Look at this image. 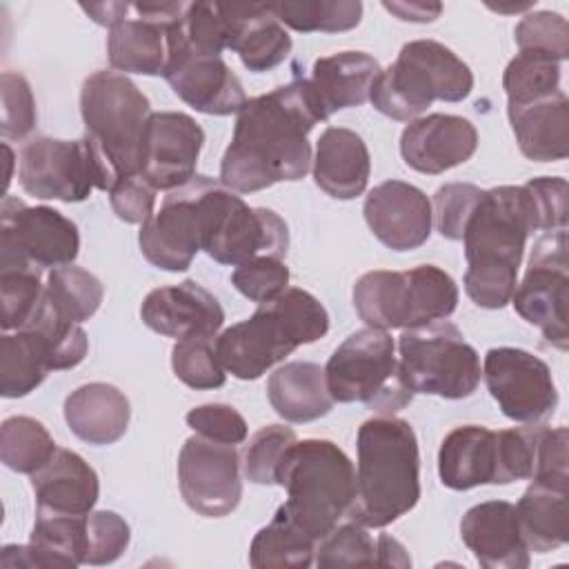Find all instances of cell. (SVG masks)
Listing matches in <instances>:
<instances>
[{"label": "cell", "mask_w": 569, "mask_h": 569, "mask_svg": "<svg viewBox=\"0 0 569 569\" xmlns=\"http://www.w3.org/2000/svg\"><path fill=\"white\" fill-rule=\"evenodd\" d=\"M322 120L327 113L309 78L249 98L238 111L222 156L220 184L236 193H253L305 178L313 160L307 136Z\"/></svg>", "instance_id": "6da1fadb"}, {"label": "cell", "mask_w": 569, "mask_h": 569, "mask_svg": "<svg viewBox=\"0 0 569 569\" xmlns=\"http://www.w3.org/2000/svg\"><path fill=\"white\" fill-rule=\"evenodd\" d=\"M536 231L525 187L482 189L462 231L465 291L482 309H502L518 284L527 238Z\"/></svg>", "instance_id": "7a4b0ae2"}, {"label": "cell", "mask_w": 569, "mask_h": 569, "mask_svg": "<svg viewBox=\"0 0 569 569\" xmlns=\"http://www.w3.org/2000/svg\"><path fill=\"white\" fill-rule=\"evenodd\" d=\"M356 498L349 518L382 529L409 513L420 500V453L413 427L396 416H376L360 425Z\"/></svg>", "instance_id": "3957f363"}, {"label": "cell", "mask_w": 569, "mask_h": 569, "mask_svg": "<svg viewBox=\"0 0 569 569\" xmlns=\"http://www.w3.org/2000/svg\"><path fill=\"white\" fill-rule=\"evenodd\" d=\"M329 331L322 302L300 287H287L262 302L247 320L213 338L218 362L238 380H256L300 345L320 340Z\"/></svg>", "instance_id": "277c9868"}, {"label": "cell", "mask_w": 569, "mask_h": 569, "mask_svg": "<svg viewBox=\"0 0 569 569\" xmlns=\"http://www.w3.org/2000/svg\"><path fill=\"white\" fill-rule=\"evenodd\" d=\"M276 485L284 487L280 509L316 542L347 513L356 498V469L331 440H296L282 456Z\"/></svg>", "instance_id": "5b68a950"}, {"label": "cell", "mask_w": 569, "mask_h": 569, "mask_svg": "<svg viewBox=\"0 0 569 569\" xmlns=\"http://www.w3.org/2000/svg\"><path fill=\"white\" fill-rule=\"evenodd\" d=\"M473 89V73L449 47L438 40L402 44L396 62L376 78L369 102L391 120L411 122L433 100L460 102Z\"/></svg>", "instance_id": "8992f818"}, {"label": "cell", "mask_w": 569, "mask_h": 569, "mask_svg": "<svg viewBox=\"0 0 569 569\" xmlns=\"http://www.w3.org/2000/svg\"><path fill=\"white\" fill-rule=\"evenodd\" d=\"M191 189L200 211L202 251L220 264L238 267L256 256L284 258L287 222L267 207H249L236 191L207 176H193Z\"/></svg>", "instance_id": "52a82bcc"}, {"label": "cell", "mask_w": 569, "mask_h": 569, "mask_svg": "<svg viewBox=\"0 0 569 569\" xmlns=\"http://www.w3.org/2000/svg\"><path fill=\"white\" fill-rule=\"evenodd\" d=\"M353 307L367 327L413 329L449 318L458 307L456 280L436 264L407 271L376 269L353 284Z\"/></svg>", "instance_id": "ba28073f"}, {"label": "cell", "mask_w": 569, "mask_h": 569, "mask_svg": "<svg viewBox=\"0 0 569 569\" xmlns=\"http://www.w3.org/2000/svg\"><path fill=\"white\" fill-rule=\"evenodd\" d=\"M80 113L84 136L120 178L140 173V151L149 98L133 80L118 71H93L80 89Z\"/></svg>", "instance_id": "9c48e42d"}, {"label": "cell", "mask_w": 569, "mask_h": 569, "mask_svg": "<svg viewBox=\"0 0 569 569\" xmlns=\"http://www.w3.org/2000/svg\"><path fill=\"white\" fill-rule=\"evenodd\" d=\"M325 378L333 402H362L380 416H393L413 398L400 382L393 338L376 327L347 336L331 353Z\"/></svg>", "instance_id": "30bf717a"}, {"label": "cell", "mask_w": 569, "mask_h": 569, "mask_svg": "<svg viewBox=\"0 0 569 569\" xmlns=\"http://www.w3.org/2000/svg\"><path fill=\"white\" fill-rule=\"evenodd\" d=\"M398 353V376L411 393L460 400L480 385V356L453 322L436 320L405 329Z\"/></svg>", "instance_id": "8fae6325"}, {"label": "cell", "mask_w": 569, "mask_h": 569, "mask_svg": "<svg viewBox=\"0 0 569 569\" xmlns=\"http://www.w3.org/2000/svg\"><path fill=\"white\" fill-rule=\"evenodd\" d=\"M18 182L24 193L40 200L82 202L93 189L111 191L118 176L87 136L80 140L36 136L20 149Z\"/></svg>", "instance_id": "7c38bea8"}, {"label": "cell", "mask_w": 569, "mask_h": 569, "mask_svg": "<svg viewBox=\"0 0 569 569\" xmlns=\"http://www.w3.org/2000/svg\"><path fill=\"white\" fill-rule=\"evenodd\" d=\"M516 313L538 327L542 338L560 351L569 347V258L567 229L547 231L536 240L525 278L516 284Z\"/></svg>", "instance_id": "4fadbf2b"}, {"label": "cell", "mask_w": 569, "mask_h": 569, "mask_svg": "<svg viewBox=\"0 0 569 569\" xmlns=\"http://www.w3.org/2000/svg\"><path fill=\"white\" fill-rule=\"evenodd\" d=\"M80 233L73 220L53 207H27L16 196L0 204V269L2 267H62L73 264Z\"/></svg>", "instance_id": "5bb4252c"}, {"label": "cell", "mask_w": 569, "mask_h": 569, "mask_svg": "<svg viewBox=\"0 0 569 569\" xmlns=\"http://www.w3.org/2000/svg\"><path fill=\"white\" fill-rule=\"evenodd\" d=\"M482 376L491 398L513 422H540L558 407L551 369L531 351L493 347L485 353Z\"/></svg>", "instance_id": "9a60e30c"}, {"label": "cell", "mask_w": 569, "mask_h": 569, "mask_svg": "<svg viewBox=\"0 0 569 569\" xmlns=\"http://www.w3.org/2000/svg\"><path fill=\"white\" fill-rule=\"evenodd\" d=\"M178 487L191 511L204 518L229 516L242 498L236 445L213 442L198 433L187 438L178 456Z\"/></svg>", "instance_id": "2e32d148"}, {"label": "cell", "mask_w": 569, "mask_h": 569, "mask_svg": "<svg viewBox=\"0 0 569 569\" xmlns=\"http://www.w3.org/2000/svg\"><path fill=\"white\" fill-rule=\"evenodd\" d=\"M202 127L182 111H151L140 151V178L156 191H173L196 176Z\"/></svg>", "instance_id": "e0dca14e"}, {"label": "cell", "mask_w": 569, "mask_h": 569, "mask_svg": "<svg viewBox=\"0 0 569 569\" xmlns=\"http://www.w3.org/2000/svg\"><path fill=\"white\" fill-rule=\"evenodd\" d=\"M187 2H136L127 18L107 36V58L118 73L164 76L171 56V22Z\"/></svg>", "instance_id": "ac0fdd59"}, {"label": "cell", "mask_w": 569, "mask_h": 569, "mask_svg": "<svg viewBox=\"0 0 569 569\" xmlns=\"http://www.w3.org/2000/svg\"><path fill=\"white\" fill-rule=\"evenodd\" d=\"M138 244L158 269L187 271L191 267L202 249V224L191 182L164 196L160 211L140 224Z\"/></svg>", "instance_id": "d6986e66"}, {"label": "cell", "mask_w": 569, "mask_h": 569, "mask_svg": "<svg viewBox=\"0 0 569 569\" xmlns=\"http://www.w3.org/2000/svg\"><path fill=\"white\" fill-rule=\"evenodd\" d=\"M371 233L393 251L422 247L433 227L427 193L402 180H385L373 187L362 207Z\"/></svg>", "instance_id": "ffe728a7"}, {"label": "cell", "mask_w": 569, "mask_h": 569, "mask_svg": "<svg viewBox=\"0 0 569 569\" xmlns=\"http://www.w3.org/2000/svg\"><path fill=\"white\" fill-rule=\"evenodd\" d=\"M142 322L167 338H216L224 322L218 298L196 280L149 291L140 305Z\"/></svg>", "instance_id": "44dd1931"}, {"label": "cell", "mask_w": 569, "mask_h": 569, "mask_svg": "<svg viewBox=\"0 0 569 569\" xmlns=\"http://www.w3.org/2000/svg\"><path fill=\"white\" fill-rule=\"evenodd\" d=\"M478 149L476 127L453 113H429L411 120L400 136V156L418 173L438 176L467 162Z\"/></svg>", "instance_id": "7402d4cb"}, {"label": "cell", "mask_w": 569, "mask_h": 569, "mask_svg": "<svg viewBox=\"0 0 569 569\" xmlns=\"http://www.w3.org/2000/svg\"><path fill=\"white\" fill-rule=\"evenodd\" d=\"M162 78L182 102L207 116H231L247 102L240 78L220 56L178 53Z\"/></svg>", "instance_id": "603a6c76"}, {"label": "cell", "mask_w": 569, "mask_h": 569, "mask_svg": "<svg viewBox=\"0 0 569 569\" xmlns=\"http://www.w3.org/2000/svg\"><path fill=\"white\" fill-rule=\"evenodd\" d=\"M460 536L485 569H527L529 547L522 538L516 505L507 500L478 502L460 520Z\"/></svg>", "instance_id": "cb8c5ba5"}, {"label": "cell", "mask_w": 569, "mask_h": 569, "mask_svg": "<svg viewBox=\"0 0 569 569\" xmlns=\"http://www.w3.org/2000/svg\"><path fill=\"white\" fill-rule=\"evenodd\" d=\"M216 4L227 27V49L236 51L249 71H269L291 53V36L273 16L269 2Z\"/></svg>", "instance_id": "d4e9b609"}, {"label": "cell", "mask_w": 569, "mask_h": 569, "mask_svg": "<svg viewBox=\"0 0 569 569\" xmlns=\"http://www.w3.org/2000/svg\"><path fill=\"white\" fill-rule=\"evenodd\" d=\"M36 511L87 516L93 511L100 482L96 469L71 449H56L47 465L31 473Z\"/></svg>", "instance_id": "484cf974"}, {"label": "cell", "mask_w": 569, "mask_h": 569, "mask_svg": "<svg viewBox=\"0 0 569 569\" xmlns=\"http://www.w3.org/2000/svg\"><path fill=\"white\" fill-rule=\"evenodd\" d=\"M311 162L316 184L336 200H353L367 189L371 156L365 140L347 127L325 129Z\"/></svg>", "instance_id": "4316f807"}, {"label": "cell", "mask_w": 569, "mask_h": 569, "mask_svg": "<svg viewBox=\"0 0 569 569\" xmlns=\"http://www.w3.org/2000/svg\"><path fill=\"white\" fill-rule=\"evenodd\" d=\"M496 431L480 425H462L442 438L438 476L447 489L467 491L480 485H496Z\"/></svg>", "instance_id": "83f0119b"}, {"label": "cell", "mask_w": 569, "mask_h": 569, "mask_svg": "<svg viewBox=\"0 0 569 569\" xmlns=\"http://www.w3.org/2000/svg\"><path fill=\"white\" fill-rule=\"evenodd\" d=\"M516 142L533 162H556L569 156V98L558 91L522 107H507Z\"/></svg>", "instance_id": "f1b7e54d"}, {"label": "cell", "mask_w": 569, "mask_h": 569, "mask_svg": "<svg viewBox=\"0 0 569 569\" xmlns=\"http://www.w3.org/2000/svg\"><path fill=\"white\" fill-rule=\"evenodd\" d=\"M129 398L109 382H89L71 391L64 400L69 429L89 445H113L129 427Z\"/></svg>", "instance_id": "f546056e"}, {"label": "cell", "mask_w": 569, "mask_h": 569, "mask_svg": "<svg viewBox=\"0 0 569 569\" xmlns=\"http://www.w3.org/2000/svg\"><path fill=\"white\" fill-rule=\"evenodd\" d=\"M380 71L378 60L365 51H338L318 58L309 80L329 118L340 109L365 104Z\"/></svg>", "instance_id": "4dcf8cb0"}, {"label": "cell", "mask_w": 569, "mask_h": 569, "mask_svg": "<svg viewBox=\"0 0 569 569\" xmlns=\"http://www.w3.org/2000/svg\"><path fill=\"white\" fill-rule=\"evenodd\" d=\"M267 398L280 418L298 425L318 420L333 407L325 369L307 360H293L278 367L267 380Z\"/></svg>", "instance_id": "1f68e13d"}, {"label": "cell", "mask_w": 569, "mask_h": 569, "mask_svg": "<svg viewBox=\"0 0 569 569\" xmlns=\"http://www.w3.org/2000/svg\"><path fill=\"white\" fill-rule=\"evenodd\" d=\"M516 513L529 551H556L569 540L567 491L531 482L520 496Z\"/></svg>", "instance_id": "d6a6232c"}, {"label": "cell", "mask_w": 569, "mask_h": 569, "mask_svg": "<svg viewBox=\"0 0 569 569\" xmlns=\"http://www.w3.org/2000/svg\"><path fill=\"white\" fill-rule=\"evenodd\" d=\"M49 371H53L51 351L38 329L24 327L0 338V393L4 398L31 393Z\"/></svg>", "instance_id": "836d02e7"}, {"label": "cell", "mask_w": 569, "mask_h": 569, "mask_svg": "<svg viewBox=\"0 0 569 569\" xmlns=\"http://www.w3.org/2000/svg\"><path fill=\"white\" fill-rule=\"evenodd\" d=\"M316 540L305 533L280 507L249 547V565L256 569H305L313 562Z\"/></svg>", "instance_id": "e575fe53"}, {"label": "cell", "mask_w": 569, "mask_h": 569, "mask_svg": "<svg viewBox=\"0 0 569 569\" xmlns=\"http://www.w3.org/2000/svg\"><path fill=\"white\" fill-rule=\"evenodd\" d=\"M102 298L104 289L98 276L76 264L53 267L44 284L47 305L60 318L76 325L89 320L100 309Z\"/></svg>", "instance_id": "d590c367"}, {"label": "cell", "mask_w": 569, "mask_h": 569, "mask_svg": "<svg viewBox=\"0 0 569 569\" xmlns=\"http://www.w3.org/2000/svg\"><path fill=\"white\" fill-rule=\"evenodd\" d=\"M269 7L282 24L300 33H340L358 27L362 18L358 0H282Z\"/></svg>", "instance_id": "8d00e7d4"}, {"label": "cell", "mask_w": 569, "mask_h": 569, "mask_svg": "<svg viewBox=\"0 0 569 569\" xmlns=\"http://www.w3.org/2000/svg\"><path fill=\"white\" fill-rule=\"evenodd\" d=\"M47 427L29 416H11L0 425V460L18 473H33L56 453Z\"/></svg>", "instance_id": "74e56055"}, {"label": "cell", "mask_w": 569, "mask_h": 569, "mask_svg": "<svg viewBox=\"0 0 569 569\" xmlns=\"http://www.w3.org/2000/svg\"><path fill=\"white\" fill-rule=\"evenodd\" d=\"M502 89L507 93V107H522L549 98L560 91V62L518 51L502 73Z\"/></svg>", "instance_id": "f35d334b"}, {"label": "cell", "mask_w": 569, "mask_h": 569, "mask_svg": "<svg viewBox=\"0 0 569 569\" xmlns=\"http://www.w3.org/2000/svg\"><path fill=\"white\" fill-rule=\"evenodd\" d=\"M44 300V284L36 267H2L0 269V302L2 329H22L31 322Z\"/></svg>", "instance_id": "ab89813d"}, {"label": "cell", "mask_w": 569, "mask_h": 569, "mask_svg": "<svg viewBox=\"0 0 569 569\" xmlns=\"http://www.w3.org/2000/svg\"><path fill=\"white\" fill-rule=\"evenodd\" d=\"M313 562L320 569L331 567H376V540L356 520L338 522L316 542Z\"/></svg>", "instance_id": "60d3db41"}, {"label": "cell", "mask_w": 569, "mask_h": 569, "mask_svg": "<svg viewBox=\"0 0 569 569\" xmlns=\"http://www.w3.org/2000/svg\"><path fill=\"white\" fill-rule=\"evenodd\" d=\"M27 327L38 329L44 336V340L49 345V351H51L53 371L73 369L84 360L87 349H89V340H87L84 329L76 322H69V320L60 318L47 305V300H42L38 313L31 318V322Z\"/></svg>", "instance_id": "b9f144b4"}, {"label": "cell", "mask_w": 569, "mask_h": 569, "mask_svg": "<svg viewBox=\"0 0 569 569\" xmlns=\"http://www.w3.org/2000/svg\"><path fill=\"white\" fill-rule=\"evenodd\" d=\"M171 367L176 378L191 389H218L227 380L213 349V338L178 340L171 349Z\"/></svg>", "instance_id": "7bdbcfd3"}, {"label": "cell", "mask_w": 569, "mask_h": 569, "mask_svg": "<svg viewBox=\"0 0 569 569\" xmlns=\"http://www.w3.org/2000/svg\"><path fill=\"white\" fill-rule=\"evenodd\" d=\"M520 51L547 56L556 62L569 58V24L556 11L527 13L513 31Z\"/></svg>", "instance_id": "ee69618b"}, {"label": "cell", "mask_w": 569, "mask_h": 569, "mask_svg": "<svg viewBox=\"0 0 569 569\" xmlns=\"http://www.w3.org/2000/svg\"><path fill=\"white\" fill-rule=\"evenodd\" d=\"M298 440L296 431L284 425L260 427L244 449V476L253 485H276V471L287 449Z\"/></svg>", "instance_id": "f6af8a7d"}, {"label": "cell", "mask_w": 569, "mask_h": 569, "mask_svg": "<svg viewBox=\"0 0 569 569\" xmlns=\"http://www.w3.org/2000/svg\"><path fill=\"white\" fill-rule=\"evenodd\" d=\"M131 529L122 516L109 509L87 513V540L82 565H111L129 547Z\"/></svg>", "instance_id": "bcb514c9"}, {"label": "cell", "mask_w": 569, "mask_h": 569, "mask_svg": "<svg viewBox=\"0 0 569 569\" xmlns=\"http://www.w3.org/2000/svg\"><path fill=\"white\" fill-rule=\"evenodd\" d=\"M536 436H538L536 422L496 431V447H498L496 485H509L516 480L531 478L533 460H536Z\"/></svg>", "instance_id": "7dc6e473"}, {"label": "cell", "mask_w": 569, "mask_h": 569, "mask_svg": "<svg viewBox=\"0 0 569 569\" xmlns=\"http://www.w3.org/2000/svg\"><path fill=\"white\" fill-rule=\"evenodd\" d=\"M0 98H2V120L0 133L4 140L27 138L38 120L36 100L31 84L24 76L16 71H4L0 76Z\"/></svg>", "instance_id": "c3c4849f"}, {"label": "cell", "mask_w": 569, "mask_h": 569, "mask_svg": "<svg viewBox=\"0 0 569 569\" xmlns=\"http://www.w3.org/2000/svg\"><path fill=\"white\" fill-rule=\"evenodd\" d=\"M231 284L251 302H269L289 284V267L282 258L256 256L231 271Z\"/></svg>", "instance_id": "681fc988"}, {"label": "cell", "mask_w": 569, "mask_h": 569, "mask_svg": "<svg viewBox=\"0 0 569 569\" xmlns=\"http://www.w3.org/2000/svg\"><path fill=\"white\" fill-rule=\"evenodd\" d=\"M482 189L471 182H449L433 193L431 213L438 233L447 240H462L465 224L480 198Z\"/></svg>", "instance_id": "f907efd6"}, {"label": "cell", "mask_w": 569, "mask_h": 569, "mask_svg": "<svg viewBox=\"0 0 569 569\" xmlns=\"http://www.w3.org/2000/svg\"><path fill=\"white\" fill-rule=\"evenodd\" d=\"M567 427H547L538 425L536 436V460L531 482H540L553 489L567 491Z\"/></svg>", "instance_id": "816d5d0a"}, {"label": "cell", "mask_w": 569, "mask_h": 569, "mask_svg": "<svg viewBox=\"0 0 569 569\" xmlns=\"http://www.w3.org/2000/svg\"><path fill=\"white\" fill-rule=\"evenodd\" d=\"M536 220V231L567 229V180L558 176L531 178L522 184Z\"/></svg>", "instance_id": "f5cc1de1"}, {"label": "cell", "mask_w": 569, "mask_h": 569, "mask_svg": "<svg viewBox=\"0 0 569 569\" xmlns=\"http://www.w3.org/2000/svg\"><path fill=\"white\" fill-rule=\"evenodd\" d=\"M187 425L202 438L222 442V445H240L247 440V422L238 409L222 402H209L193 407L184 416Z\"/></svg>", "instance_id": "db71d44e"}, {"label": "cell", "mask_w": 569, "mask_h": 569, "mask_svg": "<svg viewBox=\"0 0 569 569\" xmlns=\"http://www.w3.org/2000/svg\"><path fill=\"white\" fill-rule=\"evenodd\" d=\"M113 213L129 224H142L153 216L156 189L140 176L120 178L109 191Z\"/></svg>", "instance_id": "11a10c76"}, {"label": "cell", "mask_w": 569, "mask_h": 569, "mask_svg": "<svg viewBox=\"0 0 569 569\" xmlns=\"http://www.w3.org/2000/svg\"><path fill=\"white\" fill-rule=\"evenodd\" d=\"M382 7L393 13L398 20L405 22H433L440 11L442 4L440 2H425V0H409V2H382Z\"/></svg>", "instance_id": "9f6ffc18"}, {"label": "cell", "mask_w": 569, "mask_h": 569, "mask_svg": "<svg viewBox=\"0 0 569 569\" xmlns=\"http://www.w3.org/2000/svg\"><path fill=\"white\" fill-rule=\"evenodd\" d=\"M80 9L102 27L113 29L122 20H127V13L131 11L129 2H98V4H80Z\"/></svg>", "instance_id": "6f0895ef"}, {"label": "cell", "mask_w": 569, "mask_h": 569, "mask_svg": "<svg viewBox=\"0 0 569 569\" xmlns=\"http://www.w3.org/2000/svg\"><path fill=\"white\" fill-rule=\"evenodd\" d=\"M376 567H411V558L396 538L382 533L376 540Z\"/></svg>", "instance_id": "680465c9"}]
</instances>
